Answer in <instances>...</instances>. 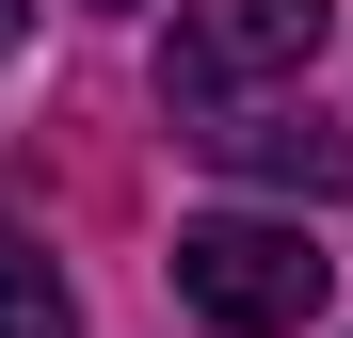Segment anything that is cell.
I'll return each mask as SVG.
<instances>
[{
	"label": "cell",
	"instance_id": "1",
	"mask_svg": "<svg viewBox=\"0 0 353 338\" xmlns=\"http://www.w3.org/2000/svg\"><path fill=\"white\" fill-rule=\"evenodd\" d=\"M337 290V258L305 242V225H273V209H209V225H176V306H193L209 338H305Z\"/></svg>",
	"mask_w": 353,
	"mask_h": 338
},
{
	"label": "cell",
	"instance_id": "2",
	"mask_svg": "<svg viewBox=\"0 0 353 338\" xmlns=\"http://www.w3.org/2000/svg\"><path fill=\"white\" fill-rule=\"evenodd\" d=\"M321 48H337V0H193L176 48H161V113H176V129H209V113L305 81Z\"/></svg>",
	"mask_w": 353,
	"mask_h": 338
},
{
	"label": "cell",
	"instance_id": "3",
	"mask_svg": "<svg viewBox=\"0 0 353 338\" xmlns=\"http://www.w3.org/2000/svg\"><path fill=\"white\" fill-rule=\"evenodd\" d=\"M193 145L225 161V178H273V194H337V178H353V145H337V129H305V113H257V97H241V113H209Z\"/></svg>",
	"mask_w": 353,
	"mask_h": 338
},
{
	"label": "cell",
	"instance_id": "4",
	"mask_svg": "<svg viewBox=\"0 0 353 338\" xmlns=\"http://www.w3.org/2000/svg\"><path fill=\"white\" fill-rule=\"evenodd\" d=\"M0 338H81V290L48 258H17V242H0Z\"/></svg>",
	"mask_w": 353,
	"mask_h": 338
},
{
	"label": "cell",
	"instance_id": "5",
	"mask_svg": "<svg viewBox=\"0 0 353 338\" xmlns=\"http://www.w3.org/2000/svg\"><path fill=\"white\" fill-rule=\"evenodd\" d=\"M17 32H32V0H0V48H17Z\"/></svg>",
	"mask_w": 353,
	"mask_h": 338
},
{
	"label": "cell",
	"instance_id": "6",
	"mask_svg": "<svg viewBox=\"0 0 353 338\" xmlns=\"http://www.w3.org/2000/svg\"><path fill=\"white\" fill-rule=\"evenodd\" d=\"M112 17H129V0H112Z\"/></svg>",
	"mask_w": 353,
	"mask_h": 338
}]
</instances>
